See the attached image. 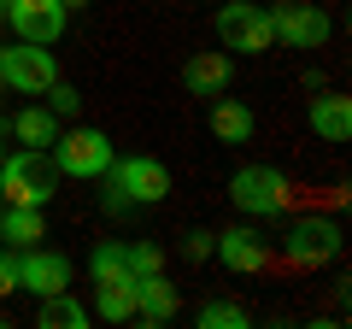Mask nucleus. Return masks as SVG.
Wrapping results in <instances>:
<instances>
[{"label":"nucleus","mask_w":352,"mask_h":329,"mask_svg":"<svg viewBox=\"0 0 352 329\" xmlns=\"http://www.w3.org/2000/svg\"><path fill=\"white\" fill-rule=\"evenodd\" d=\"M106 177V212H129V206H159L170 194V171L153 153H129V159H112L100 171Z\"/></svg>","instance_id":"f257e3e1"},{"label":"nucleus","mask_w":352,"mask_h":329,"mask_svg":"<svg viewBox=\"0 0 352 329\" xmlns=\"http://www.w3.org/2000/svg\"><path fill=\"white\" fill-rule=\"evenodd\" d=\"M59 194V171H53L47 147H18L0 159V200L6 206H47Z\"/></svg>","instance_id":"f03ea898"},{"label":"nucleus","mask_w":352,"mask_h":329,"mask_svg":"<svg viewBox=\"0 0 352 329\" xmlns=\"http://www.w3.org/2000/svg\"><path fill=\"white\" fill-rule=\"evenodd\" d=\"M53 83H59V59H53L41 41H12V47H0V89L47 94Z\"/></svg>","instance_id":"7ed1b4c3"},{"label":"nucleus","mask_w":352,"mask_h":329,"mask_svg":"<svg viewBox=\"0 0 352 329\" xmlns=\"http://www.w3.org/2000/svg\"><path fill=\"white\" fill-rule=\"evenodd\" d=\"M217 41H223V53H264L276 41L270 6H258V0H223L217 6Z\"/></svg>","instance_id":"20e7f679"},{"label":"nucleus","mask_w":352,"mask_h":329,"mask_svg":"<svg viewBox=\"0 0 352 329\" xmlns=\"http://www.w3.org/2000/svg\"><path fill=\"white\" fill-rule=\"evenodd\" d=\"M229 200L247 217H276L288 206V177H282L276 164H241L235 177H229Z\"/></svg>","instance_id":"39448f33"},{"label":"nucleus","mask_w":352,"mask_h":329,"mask_svg":"<svg viewBox=\"0 0 352 329\" xmlns=\"http://www.w3.org/2000/svg\"><path fill=\"white\" fill-rule=\"evenodd\" d=\"M47 159H53L59 177H100L118 153H112V141H106V129H65L47 147Z\"/></svg>","instance_id":"423d86ee"},{"label":"nucleus","mask_w":352,"mask_h":329,"mask_svg":"<svg viewBox=\"0 0 352 329\" xmlns=\"http://www.w3.org/2000/svg\"><path fill=\"white\" fill-rule=\"evenodd\" d=\"M270 30H276V41L311 53V47L329 41V12L311 6V0H276V6H270Z\"/></svg>","instance_id":"0eeeda50"},{"label":"nucleus","mask_w":352,"mask_h":329,"mask_svg":"<svg viewBox=\"0 0 352 329\" xmlns=\"http://www.w3.org/2000/svg\"><path fill=\"white\" fill-rule=\"evenodd\" d=\"M282 247H288L294 265H329V259L340 253V224L335 217H294L288 235H282Z\"/></svg>","instance_id":"6e6552de"},{"label":"nucleus","mask_w":352,"mask_h":329,"mask_svg":"<svg viewBox=\"0 0 352 329\" xmlns=\"http://www.w3.org/2000/svg\"><path fill=\"white\" fill-rule=\"evenodd\" d=\"M6 24L18 30V41L53 47V41L65 36V24H71V12H65L59 0H12V6H6Z\"/></svg>","instance_id":"1a4fd4ad"},{"label":"nucleus","mask_w":352,"mask_h":329,"mask_svg":"<svg viewBox=\"0 0 352 329\" xmlns=\"http://www.w3.org/2000/svg\"><path fill=\"white\" fill-rule=\"evenodd\" d=\"M71 277H76V265L65 253H47V247H24V259H18V288H30L36 300L71 288Z\"/></svg>","instance_id":"9d476101"},{"label":"nucleus","mask_w":352,"mask_h":329,"mask_svg":"<svg viewBox=\"0 0 352 329\" xmlns=\"http://www.w3.org/2000/svg\"><path fill=\"white\" fill-rule=\"evenodd\" d=\"M212 253L223 259L235 277H258L264 265H270V241L258 235V229H247V224H235V229H223V235H212Z\"/></svg>","instance_id":"9b49d317"},{"label":"nucleus","mask_w":352,"mask_h":329,"mask_svg":"<svg viewBox=\"0 0 352 329\" xmlns=\"http://www.w3.org/2000/svg\"><path fill=\"white\" fill-rule=\"evenodd\" d=\"M229 83H235V59H229V53H194V59L182 65V89L200 94V100L229 94Z\"/></svg>","instance_id":"f8f14e48"},{"label":"nucleus","mask_w":352,"mask_h":329,"mask_svg":"<svg viewBox=\"0 0 352 329\" xmlns=\"http://www.w3.org/2000/svg\"><path fill=\"white\" fill-rule=\"evenodd\" d=\"M252 129H258V118H252L247 100H223V94H212V136L223 141V147L252 141Z\"/></svg>","instance_id":"ddd939ff"},{"label":"nucleus","mask_w":352,"mask_h":329,"mask_svg":"<svg viewBox=\"0 0 352 329\" xmlns=\"http://www.w3.org/2000/svg\"><path fill=\"white\" fill-rule=\"evenodd\" d=\"M311 129L323 141H335V147H346L352 141V100L346 94H317L311 100Z\"/></svg>","instance_id":"4468645a"},{"label":"nucleus","mask_w":352,"mask_h":329,"mask_svg":"<svg viewBox=\"0 0 352 329\" xmlns=\"http://www.w3.org/2000/svg\"><path fill=\"white\" fill-rule=\"evenodd\" d=\"M135 317L141 323H170L176 317V288H170V277H135Z\"/></svg>","instance_id":"2eb2a0df"},{"label":"nucleus","mask_w":352,"mask_h":329,"mask_svg":"<svg viewBox=\"0 0 352 329\" xmlns=\"http://www.w3.org/2000/svg\"><path fill=\"white\" fill-rule=\"evenodd\" d=\"M0 235L12 241V247H36V241H47L41 206H6V200H0Z\"/></svg>","instance_id":"dca6fc26"},{"label":"nucleus","mask_w":352,"mask_h":329,"mask_svg":"<svg viewBox=\"0 0 352 329\" xmlns=\"http://www.w3.org/2000/svg\"><path fill=\"white\" fill-rule=\"evenodd\" d=\"M94 312H100L106 323H129V317H135V277L94 282Z\"/></svg>","instance_id":"f3484780"},{"label":"nucleus","mask_w":352,"mask_h":329,"mask_svg":"<svg viewBox=\"0 0 352 329\" xmlns=\"http://www.w3.org/2000/svg\"><path fill=\"white\" fill-rule=\"evenodd\" d=\"M12 136L24 141V147H53V141H59V118H53L47 106H24V112L12 118Z\"/></svg>","instance_id":"a211bd4d"},{"label":"nucleus","mask_w":352,"mask_h":329,"mask_svg":"<svg viewBox=\"0 0 352 329\" xmlns=\"http://www.w3.org/2000/svg\"><path fill=\"white\" fill-rule=\"evenodd\" d=\"M36 323L41 329H82L88 312H82V300H71V288H59V294H47L36 306Z\"/></svg>","instance_id":"6ab92c4d"},{"label":"nucleus","mask_w":352,"mask_h":329,"mask_svg":"<svg viewBox=\"0 0 352 329\" xmlns=\"http://www.w3.org/2000/svg\"><path fill=\"white\" fill-rule=\"evenodd\" d=\"M88 277H94V282H124V277H129L124 241H100V247L88 253Z\"/></svg>","instance_id":"aec40b11"},{"label":"nucleus","mask_w":352,"mask_h":329,"mask_svg":"<svg viewBox=\"0 0 352 329\" xmlns=\"http://www.w3.org/2000/svg\"><path fill=\"white\" fill-rule=\"evenodd\" d=\"M247 323H252V312L235 300H206L200 306V329H247Z\"/></svg>","instance_id":"412c9836"},{"label":"nucleus","mask_w":352,"mask_h":329,"mask_svg":"<svg viewBox=\"0 0 352 329\" xmlns=\"http://www.w3.org/2000/svg\"><path fill=\"white\" fill-rule=\"evenodd\" d=\"M124 253H129V277H159L164 270V253L147 241H124Z\"/></svg>","instance_id":"4be33fe9"},{"label":"nucleus","mask_w":352,"mask_h":329,"mask_svg":"<svg viewBox=\"0 0 352 329\" xmlns=\"http://www.w3.org/2000/svg\"><path fill=\"white\" fill-rule=\"evenodd\" d=\"M47 112L53 118H76V112H82V94H76L71 83H53V89H47Z\"/></svg>","instance_id":"5701e85b"},{"label":"nucleus","mask_w":352,"mask_h":329,"mask_svg":"<svg viewBox=\"0 0 352 329\" xmlns=\"http://www.w3.org/2000/svg\"><path fill=\"white\" fill-rule=\"evenodd\" d=\"M0 294H18V253H0Z\"/></svg>","instance_id":"b1692460"},{"label":"nucleus","mask_w":352,"mask_h":329,"mask_svg":"<svg viewBox=\"0 0 352 329\" xmlns=\"http://www.w3.org/2000/svg\"><path fill=\"white\" fill-rule=\"evenodd\" d=\"M188 259H212V229H194L188 235Z\"/></svg>","instance_id":"393cba45"},{"label":"nucleus","mask_w":352,"mask_h":329,"mask_svg":"<svg viewBox=\"0 0 352 329\" xmlns=\"http://www.w3.org/2000/svg\"><path fill=\"white\" fill-rule=\"evenodd\" d=\"M59 6H65V12H76V6H88V0H59Z\"/></svg>","instance_id":"a878e982"},{"label":"nucleus","mask_w":352,"mask_h":329,"mask_svg":"<svg viewBox=\"0 0 352 329\" xmlns=\"http://www.w3.org/2000/svg\"><path fill=\"white\" fill-rule=\"evenodd\" d=\"M6 6H12V0H0V12H6Z\"/></svg>","instance_id":"bb28decb"},{"label":"nucleus","mask_w":352,"mask_h":329,"mask_svg":"<svg viewBox=\"0 0 352 329\" xmlns=\"http://www.w3.org/2000/svg\"><path fill=\"white\" fill-rule=\"evenodd\" d=\"M0 159H6V153H0Z\"/></svg>","instance_id":"cd10ccee"}]
</instances>
